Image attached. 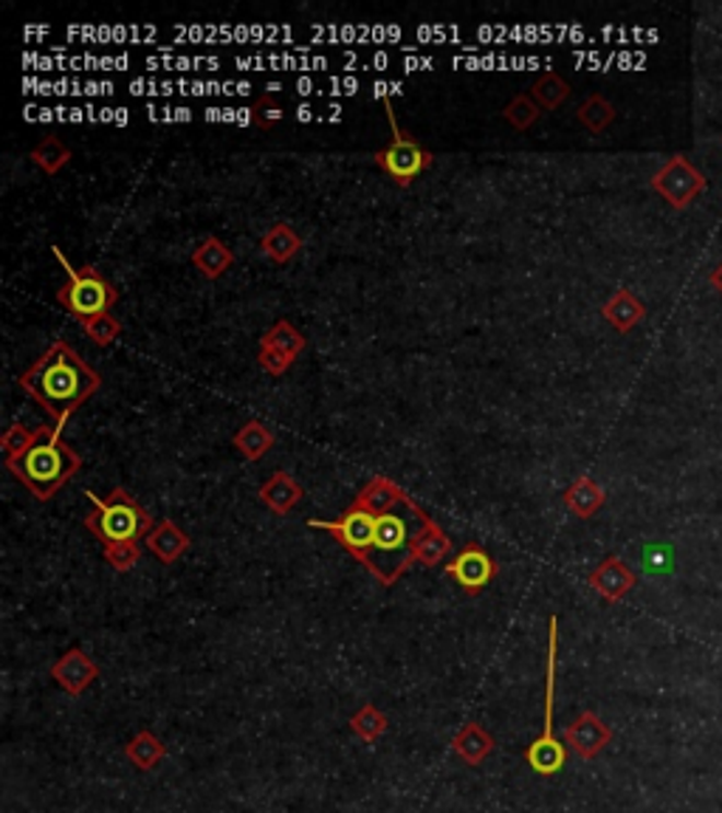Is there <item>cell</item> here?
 I'll return each mask as SVG.
<instances>
[{
  "mask_svg": "<svg viewBox=\"0 0 722 813\" xmlns=\"http://www.w3.org/2000/svg\"><path fill=\"white\" fill-rule=\"evenodd\" d=\"M18 384L40 404L57 430H66L68 418L100 393L102 376L71 345L57 339L26 373H21Z\"/></svg>",
  "mask_w": 722,
  "mask_h": 813,
  "instance_id": "obj_1",
  "label": "cell"
},
{
  "mask_svg": "<svg viewBox=\"0 0 722 813\" xmlns=\"http://www.w3.org/2000/svg\"><path fill=\"white\" fill-rule=\"evenodd\" d=\"M7 469L32 491L34 500L46 503L82 469V457L62 441V430L54 423H40L37 441L21 455L7 457Z\"/></svg>",
  "mask_w": 722,
  "mask_h": 813,
  "instance_id": "obj_2",
  "label": "cell"
},
{
  "mask_svg": "<svg viewBox=\"0 0 722 813\" xmlns=\"http://www.w3.org/2000/svg\"><path fill=\"white\" fill-rule=\"evenodd\" d=\"M409 514H415V503L409 498H404L401 506H395L393 511L382 514L379 523H375L373 551H370L364 568H368L384 588L395 585L398 577L415 562L412 539L415 534H418V529H412ZM423 518H427V514H423Z\"/></svg>",
  "mask_w": 722,
  "mask_h": 813,
  "instance_id": "obj_3",
  "label": "cell"
},
{
  "mask_svg": "<svg viewBox=\"0 0 722 813\" xmlns=\"http://www.w3.org/2000/svg\"><path fill=\"white\" fill-rule=\"evenodd\" d=\"M85 498L94 506V511H88L85 529L105 548L116 543H139L155 529L150 511L121 486H116L107 498H100V495L88 489Z\"/></svg>",
  "mask_w": 722,
  "mask_h": 813,
  "instance_id": "obj_4",
  "label": "cell"
},
{
  "mask_svg": "<svg viewBox=\"0 0 722 813\" xmlns=\"http://www.w3.org/2000/svg\"><path fill=\"white\" fill-rule=\"evenodd\" d=\"M54 257L60 260V266L68 275V282L57 291V303L62 309H68V314H74L80 323H88L94 316L110 314V309L119 303V291L114 289V282L107 280L102 271H96L94 266H85V269L77 271L68 263V257L62 255L60 246H54Z\"/></svg>",
  "mask_w": 722,
  "mask_h": 813,
  "instance_id": "obj_5",
  "label": "cell"
},
{
  "mask_svg": "<svg viewBox=\"0 0 722 813\" xmlns=\"http://www.w3.org/2000/svg\"><path fill=\"white\" fill-rule=\"evenodd\" d=\"M556 655H559V618L550 616L548 622V666H545V723L542 734L525 752L528 766L542 777H554L568 763V748L554 734V695H556Z\"/></svg>",
  "mask_w": 722,
  "mask_h": 813,
  "instance_id": "obj_6",
  "label": "cell"
},
{
  "mask_svg": "<svg viewBox=\"0 0 722 813\" xmlns=\"http://www.w3.org/2000/svg\"><path fill=\"white\" fill-rule=\"evenodd\" d=\"M382 102H384V114H387V121H389V130H393V141H389L387 148L375 153V164H379V167H382L384 173H387L389 178L398 184V187H409L418 175L427 173V170L432 167V153L423 150L421 144L412 139V136L401 133L398 121H395V111H393L389 96L382 94Z\"/></svg>",
  "mask_w": 722,
  "mask_h": 813,
  "instance_id": "obj_7",
  "label": "cell"
},
{
  "mask_svg": "<svg viewBox=\"0 0 722 813\" xmlns=\"http://www.w3.org/2000/svg\"><path fill=\"white\" fill-rule=\"evenodd\" d=\"M375 523H379V518L370 514V511L359 509V506H350L339 520H308L311 529H322V532L334 534L336 543L345 551L353 554L361 565L368 562L370 551H373Z\"/></svg>",
  "mask_w": 722,
  "mask_h": 813,
  "instance_id": "obj_8",
  "label": "cell"
},
{
  "mask_svg": "<svg viewBox=\"0 0 722 813\" xmlns=\"http://www.w3.org/2000/svg\"><path fill=\"white\" fill-rule=\"evenodd\" d=\"M702 187H706V178L686 155H675L652 175V189L657 196L666 198V204H672L675 209L689 207L700 196Z\"/></svg>",
  "mask_w": 722,
  "mask_h": 813,
  "instance_id": "obj_9",
  "label": "cell"
},
{
  "mask_svg": "<svg viewBox=\"0 0 722 813\" xmlns=\"http://www.w3.org/2000/svg\"><path fill=\"white\" fill-rule=\"evenodd\" d=\"M446 573L455 579L457 585H461L468 596H477V593H482V588L491 585V579L497 577V562L489 557V551H486L482 545L468 543L466 548L446 565Z\"/></svg>",
  "mask_w": 722,
  "mask_h": 813,
  "instance_id": "obj_10",
  "label": "cell"
},
{
  "mask_svg": "<svg viewBox=\"0 0 722 813\" xmlns=\"http://www.w3.org/2000/svg\"><path fill=\"white\" fill-rule=\"evenodd\" d=\"M51 678L57 681V686H60V689H66L68 695L80 698L88 686L100 678V666H96V661L91 659L85 650L74 647V650H68L66 655H60V659L54 661Z\"/></svg>",
  "mask_w": 722,
  "mask_h": 813,
  "instance_id": "obj_11",
  "label": "cell"
},
{
  "mask_svg": "<svg viewBox=\"0 0 722 813\" xmlns=\"http://www.w3.org/2000/svg\"><path fill=\"white\" fill-rule=\"evenodd\" d=\"M609 740H613V729L595 712H582L564 729V743L582 759L598 757L609 746Z\"/></svg>",
  "mask_w": 722,
  "mask_h": 813,
  "instance_id": "obj_12",
  "label": "cell"
},
{
  "mask_svg": "<svg viewBox=\"0 0 722 813\" xmlns=\"http://www.w3.org/2000/svg\"><path fill=\"white\" fill-rule=\"evenodd\" d=\"M587 582L604 602H621V599L636 588L638 577L621 557H607L593 573H590Z\"/></svg>",
  "mask_w": 722,
  "mask_h": 813,
  "instance_id": "obj_13",
  "label": "cell"
},
{
  "mask_svg": "<svg viewBox=\"0 0 722 813\" xmlns=\"http://www.w3.org/2000/svg\"><path fill=\"white\" fill-rule=\"evenodd\" d=\"M144 545H148V551L153 554V557H159V562L173 565L189 551L193 539H189L187 532H180L178 525L167 518V520H161L153 532L144 537Z\"/></svg>",
  "mask_w": 722,
  "mask_h": 813,
  "instance_id": "obj_14",
  "label": "cell"
},
{
  "mask_svg": "<svg viewBox=\"0 0 722 813\" xmlns=\"http://www.w3.org/2000/svg\"><path fill=\"white\" fill-rule=\"evenodd\" d=\"M449 551H452V539H449V534L427 514L423 523L418 525V534H415L412 539V559L415 562L427 565V568H432V565H441L443 559L449 557Z\"/></svg>",
  "mask_w": 722,
  "mask_h": 813,
  "instance_id": "obj_15",
  "label": "cell"
},
{
  "mask_svg": "<svg viewBox=\"0 0 722 813\" xmlns=\"http://www.w3.org/2000/svg\"><path fill=\"white\" fill-rule=\"evenodd\" d=\"M257 498H260V503L266 506V509H271L275 514L286 518L288 511H294V506L305 498V491H302V486L296 484L294 477L280 469L260 486Z\"/></svg>",
  "mask_w": 722,
  "mask_h": 813,
  "instance_id": "obj_16",
  "label": "cell"
},
{
  "mask_svg": "<svg viewBox=\"0 0 722 813\" xmlns=\"http://www.w3.org/2000/svg\"><path fill=\"white\" fill-rule=\"evenodd\" d=\"M404 498H407V491H404L401 486L393 484L389 477L379 475L356 495V500L350 506H359V509L370 511L375 518H382V514L393 511L395 506H401Z\"/></svg>",
  "mask_w": 722,
  "mask_h": 813,
  "instance_id": "obj_17",
  "label": "cell"
},
{
  "mask_svg": "<svg viewBox=\"0 0 722 813\" xmlns=\"http://www.w3.org/2000/svg\"><path fill=\"white\" fill-rule=\"evenodd\" d=\"M602 316L607 320L618 334H629L647 316V305L638 300L629 289H618L616 294L609 297L607 303L602 305Z\"/></svg>",
  "mask_w": 722,
  "mask_h": 813,
  "instance_id": "obj_18",
  "label": "cell"
},
{
  "mask_svg": "<svg viewBox=\"0 0 722 813\" xmlns=\"http://www.w3.org/2000/svg\"><path fill=\"white\" fill-rule=\"evenodd\" d=\"M452 748H455L457 757H461L463 763H468V766H482L486 757L494 752V737H491L480 723L471 720V723H466V727L455 734Z\"/></svg>",
  "mask_w": 722,
  "mask_h": 813,
  "instance_id": "obj_19",
  "label": "cell"
},
{
  "mask_svg": "<svg viewBox=\"0 0 722 813\" xmlns=\"http://www.w3.org/2000/svg\"><path fill=\"white\" fill-rule=\"evenodd\" d=\"M604 500H607V495H604L602 486L595 484L590 475L575 477L573 484L568 486V491H564V506L573 511L575 518H582V520L593 518L595 511L604 506Z\"/></svg>",
  "mask_w": 722,
  "mask_h": 813,
  "instance_id": "obj_20",
  "label": "cell"
},
{
  "mask_svg": "<svg viewBox=\"0 0 722 813\" xmlns=\"http://www.w3.org/2000/svg\"><path fill=\"white\" fill-rule=\"evenodd\" d=\"M234 263V252L229 249L226 243L221 237H207V241L193 252V266L201 271L207 280H218V277L226 275L232 269Z\"/></svg>",
  "mask_w": 722,
  "mask_h": 813,
  "instance_id": "obj_21",
  "label": "cell"
},
{
  "mask_svg": "<svg viewBox=\"0 0 722 813\" xmlns=\"http://www.w3.org/2000/svg\"><path fill=\"white\" fill-rule=\"evenodd\" d=\"M260 249L271 263L286 266V263L302 249V237L296 235L294 227H288V223H275V227L268 229L266 235H263Z\"/></svg>",
  "mask_w": 722,
  "mask_h": 813,
  "instance_id": "obj_22",
  "label": "cell"
},
{
  "mask_svg": "<svg viewBox=\"0 0 722 813\" xmlns=\"http://www.w3.org/2000/svg\"><path fill=\"white\" fill-rule=\"evenodd\" d=\"M232 444L246 461H260V457H266V452L275 446V432L268 430L263 421L252 418V421L243 423L241 430L234 432Z\"/></svg>",
  "mask_w": 722,
  "mask_h": 813,
  "instance_id": "obj_23",
  "label": "cell"
},
{
  "mask_svg": "<svg viewBox=\"0 0 722 813\" xmlns=\"http://www.w3.org/2000/svg\"><path fill=\"white\" fill-rule=\"evenodd\" d=\"M125 757H128L136 768H141V771H153L161 759L167 757V746H164L153 732L144 729V732L136 734L128 746H125Z\"/></svg>",
  "mask_w": 722,
  "mask_h": 813,
  "instance_id": "obj_24",
  "label": "cell"
},
{
  "mask_svg": "<svg viewBox=\"0 0 722 813\" xmlns=\"http://www.w3.org/2000/svg\"><path fill=\"white\" fill-rule=\"evenodd\" d=\"M28 162H32L34 167H40L46 175H57L68 162H71V150H68L57 136H46L37 148H32Z\"/></svg>",
  "mask_w": 722,
  "mask_h": 813,
  "instance_id": "obj_25",
  "label": "cell"
},
{
  "mask_svg": "<svg viewBox=\"0 0 722 813\" xmlns=\"http://www.w3.org/2000/svg\"><path fill=\"white\" fill-rule=\"evenodd\" d=\"M260 348H275L296 362V357L305 350V337L288 320H280V323H275V328L266 330V337L260 339Z\"/></svg>",
  "mask_w": 722,
  "mask_h": 813,
  "instance_id": "obj_26",
  "label": "cell"
},
{
  "mask_svg": "<svg viewBox=\"0 0 722 813\" xmlns=\"http://www.w3.org/2000/svg\"><path fill=\"white\" fill-rule=\"evenodd\" d=\"M387 727H389L387 715H384L375 704H364L359 712L350 718V729H353L356 737H361L364 743H375L379 737H384Z\"/></svg>",
  "mask_w": 722,
  "mask_h": 813,
  "instance_id": "obj_27",
  "label": "cell"
},
{
  "mask_svg": "<svg viewBox=\"0 0 722 813\" xmlns=\"http://www.w3.org/2000/svg\"><path fill=\"white\" fill-rule=\"evenodd\" d=\"M613 119H616V108L602 94L587 96L582 102V108H579V121H582L590 133H604L613 125Z\"/></svg>",
  "mask_w": 722,
  "mask_h": 813,
  "instance_id": "obj_28",
  "label": "cell"
},
{
  "mask_svg": "<svg viewBox=\"0 0 722 813\" xmlns=\"http://www.w3.org/2000/svg\"><path fill=\"white\" fill-rule=\"evenodd\" d=\"M531 96L542 111H556L570 96V85L559 74H542L531 88Z\"/></svg>",
  "mask_w": 722,
  "mask_h": 813,
  "instance_id": "obj_29",
  "label": "cell"
},
{
  "mask_svg": "<svg viewBox=\"0 0 722 813\" xmlns=\"http://www.w3.org/2000/svg\"><path fill=\"white\" fill-rule=\"evenodd\" d=\"M539 114H542V108L536 105L534 96H531V94L514 96V100L505 105V111H502L505 121H509L511 128H516V130H528L531 125L539 119Z\"/></svg>",
  "mask_w": 722,
  "mask_h": 813,
  "instance_id": "obj_30",
  "label": "cell"
},
{
  "mask_svg": "<svg viewBox=\"0 0 722 813\" xmlns=\"http://www.w3.org/2000/svg\"><path fill=\"white\" fill-rule=\"evenodd\" d=\"M82 330L88 334V339L100 348H107V345H114L121 334V323L116 320L114 314H102L94 316V320H88V323H80Z\"/></svg>",
  "mask_w": 722,
  "mask_h": 813,
  "instance_id": "obj_31",
  "label": "cell"
},
{
  "mask_svg": "<svg viewBox=\"0 0 722 813\" xmlns=\"http://www.w3.org/2000/svg\"><path fill=\"white\" fill-rule=\"evenodd\" d=\"M37 435H40V427H23V423H12V427L3 432V438H0L3 455L7 457L21 455V452H26L28 446L37 441Z\"/></svg>",
  "mask_w": 722,
  "mask_h": 813,
  "instance_id": "obj_32",
  "label": "cell"
},
{
  "mask_svg": "<svg viewBox=\"0 0 722 813\" xmlns=\"http://www.w3.org/2000/svg\"><path fill=\"white\" fill-rule=\"evenodd\" d=\"M141 559L139 543H116L105 548V562L114 568L116 573H128L133 571Z\"/></svg>",
  "mask_w": 722,
  "mask_h": 813,
  "instance_id": "obj_33",
  "label": "cell"
},
{
  "mask_svg": "<svg viewBox=\"0 0 722 813\" xmlns=\"http://www.w3.org/2000/svg\"><path fill=\"white\" fill-rule=\"evenodd\" d=\"M643 568L649 573H672L675 568V551L666 543H652L643 548Z\"/></svg>",
  "mask_w": 722,
  "mask_h": 813,
  "instance_id": "obj_34",
  "label": "cell"
},
{
  "mask_svg": "<svg viewBox=\"0 0 722 813\" xmlns=\"http://www.w3.org/2000/svg\"><path fill=\"white\" fill-rule=\"evenodd\" d=\"M280 119H282V105L277 102V96L263 94L260 100L255 102V108H252V121H255L257 128L268 130L271 125H277Z\"/></svg>",
  "mask_w": 722,
  "mask_h": 813,
  "instance_id": "obj_35",
  "label": "cell"
},
{
  "mask_svg": "<svg viewBox=\"0 0 722 813\" xmlns=\"http://www.w3.org/2000/svg\"><path fill=\"white\" fill-rule=\"evenodd\" d=\"M257 362H260V368L266 370L268 376H282V373H288V368L294 364V359L286 357V353H280V350L275 348H260L257 350Z\"/></svg>",
  "mask_w": 722,
  "mask_h": 813,
  "instance_id": "obj_36",
  "label": "cell"
},
{
  "mask_svg": "<svg viewBox=\"0 0 722 813\" xmlns=\"http://www.w3.org/2000/svg\"><path fill=\"white\" fill-rule=\"evenodd\" d=\"M711 286H714V289L722 294V263H720V266H717L714 271H711Z\"/></svg>",
  "mask_w": 722,
  "mask_h": 813,
  "instance_id": "obj_37",
  "label": "cell"
}]
</instances>
